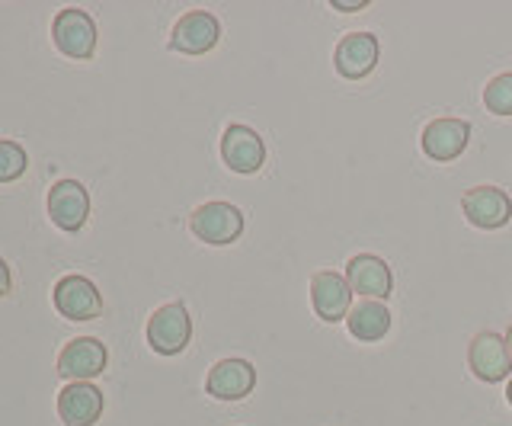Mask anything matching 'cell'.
I'll return each mask as SVG.
<instances>
[{
    "label": "cell",
    "mask_w": 512,
    "mask_h": 426,
    "mask_svg": "<svg viewBox=\"0 0 512 426\" xmlns=\"http://www.w3.org/2000/svg\"><path fill=\"white\" fill-rule=\"evenodd\" d=\"M189 231L212 247L234 244L244 231V212L231 202H205L189 215Z\"/></svg>",
    "instance_id": "obj_1"
},
{
    "label": "cell",
    "mask_w": 512,
    "mask_h": 426,
    "mask_svg": "<svg viewBox=\"0 0 512 426\" xmlns=\"http://www.w3.org/2000/svg\"><path fill=\"white\" fill-rule=\"evenodd\" d=\"M189 337H192V318L186 305L180 302H170L164 308H157L148 321V343L151 350L160 353V356H176L183 353L189 346Z\"/></svg>",
    "instance_id": "obj_2"
},
{
    "label": "cell",
    "mask_w": 512,
    "mask_h": 426,
    "mask_svg": "<svg viewBox=\"0 0 512 426\" xmlns=\"http://www.w3.org/2000/svg\"><path fill=\"white\" fill-rule=\"evenodd\" d=\"M52 39H55L61 55H68L74 61H87L96 52V23L87 10L68 7L55 17Z\"/></svg>",
    "instance_id": "obj_3"
},
{
    "label": "cell",
    "mask_w": 512,
    "mask_h": 426,
    "mask_svg": "<svg viewBox=\"0 0 512 426\" xmlns=\"http://www.w3.org/2000/svg\"><path fill=\"white\" fill-rule=\"evenodd\" d=\"M87 215H90V196H87L84 183L58 180L52 189H48V218H52L55 228L74 234L87 225Z\"/></svg>",
    "instance_id": "obj_4"
},
{
    "label": "cell",
    "mask_w": 512,
    "mask_h": 426,
    "mask_svg": "<svg viewBox=\"0 0 512 426\" xmlns=\"http://www.w3.org/2000/svg\"><path fill=\"white\" fill-rule=\"evenodd\" d=\"M464 218L480 231H496L512 218V199L500 186H474L461 199Z\"/></svg>",
    "instance_id": "obj_5"
},
{
    "label": "cell",
    "mask_w": 512,
    "mask_h": 426,
    "mask_svg": "<svg viewBox=\"0 0 512 426\" xmlns=\"http://www.w3.org/2000/svg\"><path fill=\"white\" fill-rule=\"evenodd\" d=\"M52 302L61 318L68 321H93L103 314V298L87 276H64L52 292Z\"/></svg>",
    "instance_id": "obj_6"
},
{
    "label": "cell",
    "mask_w": 512,
    "mask_h": 426,
    "mask_svg": "<svg viewBox=\"0 0 512 426\" xmlns=\"http://www.w3.org/2000/svg\"><path fill=\"white\" fill-rule=\"evenodd\" d=\"M468 366H471L474 378H480V382H490V385L509 378L512 359H509V350H506V337L493 334V330H480V334L468 346Z\"/></svg>",
    "instance_id": "obj_7"
},
{
    "label": "cell",
    "mask_w": 512,
    "mask_h": 426,
    "mask_svg": "<svg viewBox=\"0 0 512 426\" xmlns=\"http://www.w3.org/2000/svg\"><path fill=\"white\" fill-rule=\"evenodd\" d=\"M221 39V26L208 10H189L176 20L170 33V49L180 55H205L212 52Z\"/></svg>",
    "instance_id": "obj_8"
},
{
    "label": "cell",
    "mask_w": 512,
    "mask_h": 426,
    "mask_svg": "<svg viewBox=\"0 0 512 426\" xmlns=\"http://www.w3.org/2000/svg\"><path fill=\"white\" fill-rule=\"evenodd\" d=\"M109 362L106 346L96 337H77L58 353V375L68 382H90V378L103 375Z\"/></svg>",
    "instance_id": "obj_9"
},
{
    "label": "cell",
    "mask_w": 512,
    "mask_h": 426,
    "mask_svg": "<svg viewBox=\"0 0 512 426\" xmlns=\"http://www.w3.org/2000/svg\"><path fill=\"white\" fill-rule=\"evenodd\" d=\"M468 141H471V125L464 119L445 116V119H432L426 125L420 145H423V154L429 157V161L448 164V161H455L464 148H468Z\"/></svg>",
    "instance_id": "obj_10"
},
{
    "label": "cell",
    "mask_w": 512,
    "mask_h": 426,
    "mask_svg": "<svg viewBox=\"0 0 512 426\" xmlns=\"http://www.w3.org/2000/svg\"><path fill=\"white\" fill-rule=\"evenodd\" d=\"M221 161L234 173H256L266 164V145L250 125H228L221 135Z\"/></svg>",
    "instance_id": "obj_11"
},
{
    "label": "cell",
    "mask_w": 512,
    "mask_h": 426,
    "mask_svg": "<svg viewBox=\"0 0 512 426\" xmlns=\"http://www.w3.org/2000/svg\"><path fill=\"white\" fill-rule=\"evenodd\" d=\"M346 282L352 295H362V298H391L394 292V276H391V266L384 263L375 254H356L346 263Z\"/></svg>",
    "instance_id": "obj_12"
},
{
    "label": "cell",
    "mask_w": 512,
    "mask_h": 426,
    "mask_svg": "<svg viewBox=\"0 0 512 426\" xmlns=\"http://www.w3.org/2000/svg\"><path fill=\"white\" fill-rule=\"evenodd\" d=\"M311 305H314V314L320 321L327 324H336V321H346V314L352 311V289L346 276L340 273H314L311 279Z\"/></svg>",
    "instance_id": "obj_13"
},
{
    "label": "cell",
    "mask_w": 512,
    "mask_h": 426,
    "mask_svg": "<svg viewBox=\"0 0 512 426\" xmlns=\"http://www.w3.org/2000/svg\"><path fill=\"white\" fill-rule=\"evenodd\" d=\"M378 65V39L372 33H349L333 52V68L346 81H362Z\"/></svg>",
    "instance_id": "obj_14"
},
{
    "label": "cell",
    "mask_w": 512,
    "mask_h": 426,
    "mask_svg": "<svg viewBox=\"0 0 512 426\" xmlns=\"http://www.w3.org/2000/svg\"><path fill=\"white\" fill-rule=\"evenodd\" d=\"M256 388V369L247 359H221L205 378V391L218 401H244Z\"/></svg>",
    "instance_id": "obj_15"
},
{
    "label": "cell",
    "mask_w": 512,
    "mask_h": 426,
    "mask_svg": "<svg viewBox=\"0 0 512 426\" xmlns=\"http://www.w3.org/2000/svg\"><path fill=\"white\" fill-rule=\"evenodd\" d=\"M58 417L64 426H93L103 417V391L90 382H68L58 391Z\"/></svg>",
    "instance_id": "obj_16"
},
{
    "label": "cell",
    "mask_w": 512,
    "mask_h": 426,
    "mask_svg": "<svg viewBox=\"0 0 512 426\" xmlns=\"http://www.w3.org/2000/svg\"><path fill=\"white\" fill-rule=\"evenodd\" d=\"M346 327H349V334L362 343L384 340L391 330V311L384 302H378V298H362V302L352 305V311L346 314Z\"/></svg>",
    "instance_id": "obj_17"
},
{
    "label": "cell",
    "mask_w": 512,
    "mask_h": 426,
    "mask_svg": "<svg viewBox=\"0 0 512 426\" xmlns=\"http://www.w3.org/2000/svg\"><path fill=\"white\" fill-rule=\"evenodd\" d=\"M484 106L493 116H512V74H500L484 87Z\"/></svg>",
    "instance_id": "obj_18"
},
{
    "label": "cell",
    "mask_w": 512,
    "mask_h": 426,
    "mask_svg": "<svg viewBox=\"0 0 512 426\" xmlns=\"http://www.w3.org/2000/svg\"><path fill=\"white\" fill-rule=\"evenodd\" d=\"M29 167V157L26 151L16 145V141L0 138V183H13L20 180Z\"/></svg>",
    "instance_id": "obj_19"
},
{
    "label": "cell",
    "mask_w": 512,
    "mask_h": 426,
    "mask_svg": "<svg viewBox=\"0 0 512 426\" xmlns=\"http://www.w3.org/2000/svg\"><path fill=\"white\" fill-rule=\"evenodd\" d=\"M330 7L340 10V13H356V10H365V0H352V4H349V0H333Z\"/></svg>",
    "instance_id": "obj_20"
},
{
    "label": "cell",
    "mask_w": 512,
    "mask_h": 426,
    "mask_svg": "<svg viewBox=\"0 0 512 426\" xmlns=\"http://www.w3.org/2000/svg\"><path fill=\"white\" fill-rule=\"evenodd\" d=\"M10 292V266L0 260V298Z\"/></svg>",
    "instance_id": "obj_21"
},
{
    "label": "cell",
    "mask_w": 512,
    "mask_h": 426,
    "mask_svg": "<svg viewBox=\"0 0 512 426\" xmlns=\"http://www.w3.org/2000/svg\"><path fill=\"white\" fill-rule=\"evenodd\" d=\"M506 350H509V359H512V324H509V330H506Z\"/></svg>",
    "instance_id": "obj_22"
},
{
    "label": "cell",
    "mask_w": 512,
    "mask_h": 426,
    "mask_svg": "<svg viewBox=\"0 0 512 426\" xmlns=\"http://www.w3.org/2000/svg\"><path fill=\"white\" fill-rule=\"evenodd\" d=\"M506 401L512 404V382H509V388H506Z\"/></svg>",
    "instance_id": "obj_23"
}]
</instances>
